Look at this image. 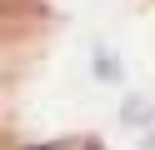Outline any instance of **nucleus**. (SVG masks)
Here are the masks:
<instances>
[{
    "mask_svg": "<svg viewBox=\"0 0 155 150\" xmlns=\"http://www.w3.org/2000/svg\"><path fill=\"white\" fill-rule=\"evenodd\" d=\"M120 120H125V125H150V100H145V95H125Z\"/></svg>",
    "mask_w": 155,
    "mask_h": 150,
    "instance_id": "nucleus-1",
    "label": "nucleus"
},
{
    "mask_svg": "<svg viewBox=\"0 0 155 150\" xmlns=\"http://www.w3.org/2000/svg\"><path fill=\"white\" fill-rule=\"evenodd\" d=\"M95 70H100V80H120V65L110 50H95Z\"/></svg>",
    "mask_w": 155,
    "mask_h": 150,
    "instance_id": "nucleus-2",
    "label": "nucleus"
}]
</instances>
